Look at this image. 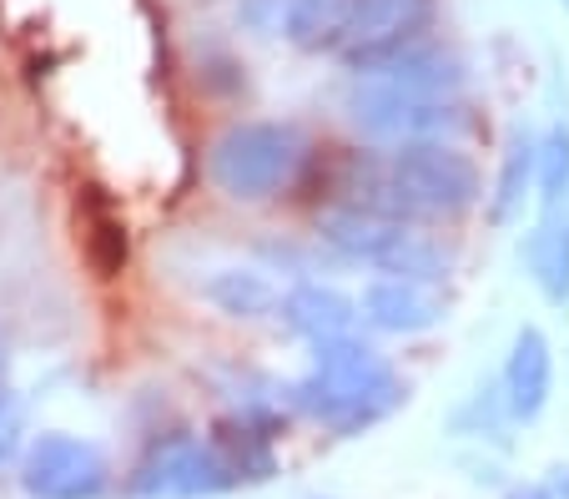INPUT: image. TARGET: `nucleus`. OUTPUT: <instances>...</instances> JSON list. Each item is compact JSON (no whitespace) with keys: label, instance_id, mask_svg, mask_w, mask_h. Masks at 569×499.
Listing matches in <instances>:
<instances>
[{"label":"nucleus","instance_id":"obj_1","mask_svg":"<svg viewBox=\"0 0 569 499\" xmlns=\"http://www.w3.org/2000/svg\"><path fill=\"white\" fill-rule=\"evenodd\" d=\"M333 207H363L378 218L409 222H453L483 202V172L463 147L449 141H409V147H368L353 152L338 177Z\"/></svg>","mask_w":569,"mask_h":499},{"label":"nucleus","instance_id":"obj_2","mask_svg":"<svg viewBox=\"0 0 569 499\" xmlns=\"http://www.w3.org/2000/svg\"><path fill=\"white\" fill-rule=\"evenodd\" d=\"M433 21L439 0H278L272 31H282L308 56H333L358 77L368 66L429 41Z\"/></svg>","mask_w":569,"mask_h":499},{"label":"nucleus","instance_id":"obj_3","mask_svg":"<svg viewBox=\"0 0 569 499\" xmlns=\"http://www.w3.org/2000/svg\"><path fill=\"white\" fill-rule=\"evenodd\" d=\"M288 403L302 419L333 429L338 439H353L378 429L383 419H393L409 403V383L403 373L388 363V353H378L368 338H328V343L308 348V369L288 383Z\"/></svg>","mask_w":569,"mask_h":499},{"label":"nucleus","instance_id":"obj_4","mask_svg":"<svg viewBox=\"0 0 569 499\" xmlns=\"http://www.w3.org/2000/svg\"><path fill=\"white\" fill-rule=\"evenodd\" d=\"M312 157H318V147H312L302 121L248 117L212 137L207 177L232 202H272V197L292 192L308 177Z\"/></svg>","mask_w":569,"mask_h":499},{"label":"nucleus","instance_id":"obj_5","mask_svg":"<svg viewBox=\"0 0 569 499\" xmlns=\"http://www.w3.org/2000/svg\"><path fill=\"white\" fill-rule=\"evenodd\" d=\"M318 242L328 252H338L343 262L368 268L373 278L443 282V272H449V252L423 228L378 218V212H363V207H328L318 218Z\"/></svg>","mask_w":569,"mask_h":499},{"label":"nucleus","instance_id":"obj_6","mask_svg":"<svg viewBox=\"0 0 569 499\" xmlns=\"http://www.w3.org/2000/svg\"><path fill=\"white\" fill-rule=\"evenodd\" d=\"M343 107H348V121L373 147H409V141L463 147V137L479 131V117H473V107L463 97H423V91H393V87L353 81Z\"/></svg>","mask_w":569,"mask_h":499},{"label":"nucleus","instance_id":"obj_7","mask_svg":"<svg viewBox=\"0 0 569 499\" xmlns=\"http://www.w3.org/2000/svg\"><path fill=\"white\" fill-rule=\"evenodd\" d=\"M237 489V475L202 435H157L127 475L131 499H212Z\"/></svg>","mask_w":569,"mask_h":499},{"label":"nucleus","instance_id":"obj_8","mask_svg":"<svg viewBox=\"0 0 569 499\" xmlns=\"http://www.w3.org/2000/svg\"><path fill=\"white\" fill-rule=\"evenodd\" d=\"M26 499H101L111 489V459L101 445L66 429H41L16 459Z\"/></svg>","mask_w":569,"mask_h":499},{"label":"nucleus","instance_id":"obj_9","mask_svg":"<svg viewBox=\"0 0 569 499\" xmlns=\"http://www.w3.org/2000/svg\"><path fill=\"white\" fill-rule=\"evenodd\" d=\"M449 318V293L443 282H419V278H368L363 298H358V323L378 328V333H429Z\"/></svg>","mask_w":569,"mask_h":499},{"label":"nucleus","instance_id":"obj_10","mask_svg":"<svg viewBox=\"0 0 569 499\" xmlns=\"http://www.w3.org/2000/svg\"><path fill=\"white\" fill-rule=\"evenodd\" d=\"M549 393H555V348H549V333L539 323H519L515 343L505 353V369H499L505 413L515 423H535L549 409Z\"/></svg>","mask_w":569,"mask_h":499},{"label":"nucleus","instance_id":"obj_11","mask_svg":"<svg viewBox=\"0 0 569 499\" xmlns=\"http://www.w3.org/2000/svg\"><path fill=\"white\" fill-rule=\"evenodd\" d=\"M353 81L393 87V91H423V97H463V87H469V61H463L449 41L429 36V41L388 56V61L368 66V71H358Z\"/></svg>","mask_w":569,"mask_h":499},{"label":"nucleus","instance_id":"obj_12","mask_svg":"<svg viewBox=\"0 0 569 499\" xmlns=\"http://www.w3.org/2000/svg\"><path fill=\"white\" fill-rule=\"evenodd\" d=\"M278 323L288 333H298L302 343H328V338L358 333V298H348L343 288L318 278H302L292 288H282L278 298Z\"/></svg>","mask_w":569,"mask_h":499},{"label":"nucleus","instance_id":"obj_13","mask_svg":"<svg viewBox=\"0 0 569 499\" xmlns=\"http://www.w3.org/2000/svg\"><path fill=\"white\" fill-rule=\"evenodd\" d=\"M525 262L545 303H569V202L545 207L525 238Z\"/></svg>","mask_w":569,"mask_h":499},{"label":"nucleus","instance_id":"obj_14","mask_svg":"<svg viewBox=\"0 0 569 499\" xmlns=\"http://www.w3.org/2000/svg\"><path fill=\"white\" fill-rule=\"evenodd\" d=\"M202 293H207V303H217L227 318L258 323V318H278L282 288L262 268H217L212 278L202 282Z\"/></svg>","mask_w":569,"mask_h":499},{"label":"nucleus","instance_id":"obj_15","mask_svg":"<svg viewBox=\"0 0 569 499\" xmlns=\"http://www.w3.org/2000/svg\"><path fill=\"white\" fill-rule=\"evenodd\" d=\"M529 192H535V137L525 127L509 131L505 152H499V177L489 187V222H515L525 212Z\"/></svg>","mask_w":569,"mask_h":499},{"label":"nucleus","instance_id":"obj_16","mask_svg":"<svg viewBox=\"0 0 569 499\" xmlns=\"http://www.w3.org/2000/svg\"><path fill=\"white\" fill-rule=\"evenodd\" d=\"M535 192L545 207L569 202V121H549L535 137Z\"/></svg>","mask_w":569,"mask_h":499},{"label":"nucleus","instance_id":"obj_17","mask_svg":"<svg viewBox=\"0 0 569 499\" xmlns=\"http://www.w3.org/2000/svg\"><path fill=\"white\" fill-rule=\"evenodd\" d=\"M26 449V403L11 383H0V469L16 465Z\"/></svg>","mask_w":569,"mask_h":499},{"label":"nucleus","instance_id":"obj_18","mask_svg":"<svg viewBox=\"0 0 569 499\" xmlns=\"http://www.w3.org/2000/svg\"><path fill=\"white\" fill-rule=\"evenodd\" d=\"M505 499H555V495H549L545 479H519V485L505 489Z\"/></svg>","mask_w":569,"mask_h":499},{"label":"nucleus","instance_id":"obj_19","mask_svg":"<svg viewBox=\"0 0 569 499\" xmlns=\"http://www.w3.org/2000/svg\"><path fill=\"white\" fill-rule=\"evenodd\" d=\"M545 485H549V495H555V499H569V465H555V469H549Z\"/></svg>","mask_w":569,"mask_h":499},{"label":"nucleus","instance_id":"obj_20","mask_svg":"<svg viewBox=\"0 0 569 499\" xmlns=\"http://www.w3.org/2000/svg\"><path fill=\"white\" fill-rule=\"evenodd\" d=\"M0 363H6V343H0Z\"/></svg>","mask_w":569,"mask_h":499},{"label":"nucleus","instance_id":"obj_21","mask_svg":"<svg viewBox=\"0 0 569 499\" xmlns=\"http://www.w3.org/2000/svg\"><path fill=\"white\" fill-rule=\"evenodd\" d=\"M559 6H565V11H569V0H559Z\"/></svg>","mask_w":569,"mask_h":499}]
</instances>
